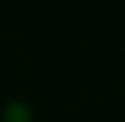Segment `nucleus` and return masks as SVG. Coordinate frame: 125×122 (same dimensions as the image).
Here are the masks:
<instances>
[{"mask_svg":"<svg viewBox=\"0 0 125 122\" xmlns=\"http://www.w3.org/2000/svg\"><path fill=\"white\" fill-rule=\"evenodd\" d=\"M0 122H34V110L27 101H7L0 110Z\"/></svg>","mask_w":125,"mask_h":122,"instance_id":"f257e3e1","label":"nucleus"}]
</instances>
